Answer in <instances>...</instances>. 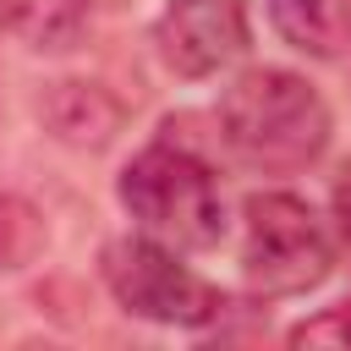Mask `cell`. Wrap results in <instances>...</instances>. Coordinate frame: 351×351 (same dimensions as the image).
<instances>
[{"instance_id":"cell-4","label":"cell","mask_w":351,"mask_h":351,"mask_svg":"<svg viewBox=\"0 0 351 351\" xmlns=\"http://www.w3.org/2000/svg\"><path fill=\"white\" fill-rule=\"evenodd\" d=\"M99 274L110 285V296L148 318V324H170V329H203L225 313V296L192 274L159 236H115L99 252Z\"/></svg>"},{"instance_id":"cell-5","label":"cell","mask_w":351,"mask_h":351,"mask_svg":"<svg viewBox=\"0 0 351 351\" xmlns=\"http://www.w3.org/2000/svg\"><path fill=\"white\" fill-rule=\"evenodd\" d=\"M148 33H154L159 60L186 82L236 66L252 44V22L241 0H165Z\"/></svg>"},{"instance_id":"cell-7","label":"cell","mask_w":351,"mask_h":351,"mask_svg":"<svg viewBox=\"0 0 351 351\" xmlns=\"http://www.w3.org/2000/svg\"><path fill=\"white\" fill-rule=\"evenodd\" d=\"M0 22L27 49H71L88 27V0H0Z\"/></svg>"},{"instance_id":"cell-8","label":"cell","mask_w":351,"mask_h":351,"mask_svg":"<svg viewBox=\"0 0 351 351\" xmlns=\"http://www.w3.org/2000/svg\"><path fill=\"white\" fill-rule=\"evenodd\" d=\"M38 252H44V219H38V208L27 197H16V192H0V274L27 269Z\"/></svg>"},{"instance_id":"cell-2","label":"cell","mask_w":351,"mask_h":351,"mask_svg":"<svg viewBox=\"0 0 351 351\" xmlns=\"http://www.w3.org/2000/svg\"><path fill=\"white\" fill-rule=\"evenodd\" d=\"M121 208L159 236L165 247L181 252H208L225 236V192L219 176L208 170V159L176 137V126L165 137H154L126 170H121Z\"/></svg>"},{"instance_id":"cell-1","label":"cell","mask_w":351,"mask_h":351,"mask_svg":"<svg viewBox=\"0 0 351 351\" xmlns=\"http://www.w3.org/2000/svg\"><path fill=\"white\" fill-rule=\"evenodd\" d=\"M214 121H219V143L247 170H263V176L307 170L329 148V132H335V115H329L324 93L307 77L285 71V66L241 71L219 93Z\"/></svg>"},{"instance_id":"cell-6","label":"cell","mask_w":351,"mask_h":351,"mask_svg":"<svg viewBox=\"0 0 351 351\" xmlns=\"http://www.w3.org/2000/svg\"><path fill=\"white\" fill-rule=\"evenodd\" d=\"M269 22L302 55L318 60L351 55V0H269Z\"/></svg>"},{"instance_id":"cell-3","label":"cell","mask_w":351,"mask_h":351,"mask_svg":"<svg viewBox=\"0 0 351 351\" xmlns=\"http://www.w3.org/2000/svg\"><path fill=\"white\" fill-rule=\"evenodd\" d=\"M335 269V236L296 192H252L241 208V280L252 296H307Z\"/></svg>"},{"instance_id":"cell-9","label":"cell","mask_w":351,"mask_h":351,"mask_svg":"<svg viewBox=\"0 0 351 351\" xmlns=\"http://www.w3.org/2000/svg\"><path fill=\"white\" fill-rule=\"evenodd\" d=\"M335 219H340V236L351 241V165H346L340 181H335Z\"/></svg>"}]
</instances>
